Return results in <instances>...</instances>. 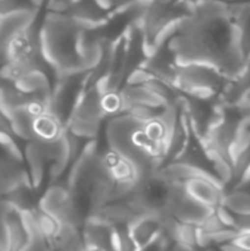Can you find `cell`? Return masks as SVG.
Listing matches in <instances>:
<instances>
[{"mask_svg": "<svg viewBox=\"0 0 250 251\" xmlns=\"http://www.w3.org/2000/svg\"><path fill=\"white\" fill-rule=\"evenodd\" d=\"M84 24L66 12H50L40 29V47L44 59L57 75L90 72L83 59L80 40Z\"/></svg>", "mask_w": 250, "mask_h": 251, "instance_id": "2", "label": "cell"}, {"mask_svg": "<svg viewBox=\"0 0 250 251\" xmlns=\"http://www.w3.org/2000/svg\"><path fill=\"white\" fill-rule=\"evenodd\" d=\"M84 251H105V250H103V249H99V247H88V246H85Z\"/></svg>", "mask_w": 250, "mask_h": 251, "instance_id": "16", "label": "cell"}, {"mask_svg": "<svg viewBox=\"0 0 250 251\" xmlns=\"http://www.w3.org/2000/svg\"><path fill=\"white\" fill-rule=\"evenodd\" d=\"M6 228H7V235H9L10 251L22 250L29 241L31 234L24 219V215L19 210L13 209L12 206L6 215Z\"/></svg>", "mask_w": 250, "mask_h": 251, "instance_id": "8", "label": "cell"}, {"mask_svg": "<svg viewBox=\"0 0 250 251\" xmlns=\"http://www.w3.org/2000/svg\"><path fill=\"white\" fill-rule=\"evenodd\" d=\"M38 207L55 216L60 224H68L81 229L85 216L77 206L71 190L66 185L52 184L38 201Z\"/></svg>", "mask_w": 250, "mask_h": 251, "instance_id": "4", "label": "cell"}, {"mask_svg": "<svg viewBox=\"0 0 250 251\" xmlns=\"http://www.w3.org/2000/svg\"><path fill=\"white\" fill-rule=\"evenodd\" d=\"M221 204L230 209L236 216L250 215V193L242 188H234L231 193H224Z\"/></svg>", "mask_w": 250, "mask_h": 251, "instance_id": "11", "label": "cell"}, {"mask_svg": "<svg viewBox=\"0 0 250 251\" xmlns=\"http://www.w3.org/2000/svg\"><path fill=\"white\" fill-rule=\"evenodd\" d=\"M168 251H209V250H200V249H189V247H183L178 244H172L171 249Z\"/></svg>", "mask_w": 250, "mask_h": 251, "instance_id": "15", "label": "cell"}, {"mask_svg": "<svg viewBox=\"0 0 250 251\" xmlns=\"http://www.w3.org/2000/svg\"><path fill=\"white\" fill-rule=\"evenodd\" d=\"M31 216H32V222H34V229L44 240H47L49 243H53V240L56 238L62 224L55 216L44 212L38 206L34 210H31Z\"/></svg>", "mask_w": 250, "mask_h": 251, "instance_id": "10", "label": "cell"}, {"mask_svg": "<svg viewBox=\"0 0 250 251\" xmlns=\"http://www.w3.org/2000/svg\"><path fill=\"white\" fill-rule=\"evenodd\" d=\"M66 126L56 118L52 112L46 110L41 115L35 116L32 121V134L34 141H53L63 135Z\"/></svg>", "mask_w": 250, "mask_h": 251, "instance_id": "9", "label": "cell"}, {"mask_svg": "<svg viewBox=\"0 0 250 251\" xmlns=\"http://www.w3.org/2000/svg\"><path fill=\"white\" fill-rule=\"evenodd\" d=\"M21 251H55L53 244L49 243L47 240H44L35 229L31 232L29 241L27 243V246Z\"/></svg>", "mask_w": 250, "mask_h": 251, "instance_id": "12", "label": "cell"}, {"mask_svg": "<svg viewBox=\"0 0 250 251\" xmlns=\"http://www.w3.org/2000/svg\"><path fill=\"white\" fill-rule=\"evenodd\" d=\"M230 243H233L234 246H237L243 251H250V232H239L237 231L236 237Z\"/></svg>", "mask_w": 250, "mask_h": 251, "instance_id": "14", "label": "cell"}, {"mask_svg": "<svg viewBox=\"0 0 250 251\" xmlns=\"http://www.w3.org/2000/svg\"><path fill=\"white\" fill-rule=\"evenodd\" d=\"M180 185H183L186 194L190 199L211 209H215L221 204L225 193V187L221 184L220 179L208 176H194Z\"/></svg>", "mask_w": 250, "mask_h": 251, "instance_id": "5", "label": "cell"}, {"mask_svg": "<svg viewBox=\"0 0 250 251\" xmlns=\"http://www.w3.org/2000/svg\"><path fill=\"white\" fill-rule=\"evenodd\" d=\"M128 232L139 250L140 247L155 240L162 232V228L155 215H143L128 225Z\"/></svg>", "mask_w": 250, "mask_h": 251, "instance_id": "7", "label": "cell"}, {"mask_svg": "<svg viewBox=\"0 0 250 251\" xmlns=\"http://www.w3.org/2000/svg\"><path fill=\"white\" fill-rule=\"evenodd\" d=\"M214 210H215V215L218 216L220 222H221L225 228L237 229V216H236L230 209H227L224 204H220V206H217Z\"/></svg>", "mask_w": 250, "mask_h": 251, "instance_id": "13", "label": "cell"}, {"mask_svg": "<svg viewBox=\"0 0 250 251\" xmlns=\"http://www.w3.org/2000/svg\"><path fill=\"white\" fill-rule=\"evenodd\" d=\"M84 244L88 247H99L105 251H115L113 247V226L97 216H90L81 226Z\"/></svg>", "mask_w": 250, "mask_h": 251, "instance_id": "6", "label": "cell"}, {"mask_svg": "<svg viewBox=\"0 0 250 251\" xmlns=\"http://www.w3.org/2000/svg\"><path fill=\"white\" fill-rule=\"evenodd\" d=\"M168 44L178 65H209L228 79L239 75L246 60L233 18V1L202 0L193 4Z\"/></svg>", "mask_w": 250, "mask_h": 251, "instance_id": "1", "label": "cell"}, {"mask_svg": "<svg viewBox=\"0 0 250 251\" xmlns=\"http://www.w3.org/2000/svg\"><path fill=\"white\" fill-rule=\"evenodd\" d=\"M230 81L231 79L209 65L186 63L177 65L172 87L178 93L196 99L217 100Z\"/></svg>", "mask_w": 250, "mask_h": 251, "instance_id": "3", "label": "cell"}]
</instances>
